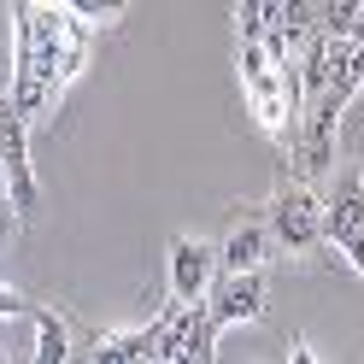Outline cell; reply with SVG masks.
Returning a JSON list of instances; mask_svg holds the SVG:
<instances>
[{
  "label": "cell",
  "instance_id": "8",
  "mask_svg": "<svg viewBox=\"0 0 364 364\" xmlns=\"http://www.w3.org/2000/svg\"><path fill=\"white\" fill-rule=\"evenodd\" d=\"M270 259V230H264V218H241L230 235H223L218 247V270L223 277H241V270H264Z\"/></svg>",
  "mask_w": 364,
  "mask_h": 364
},
{
  "label": "cell",
  "instance_id": "3",
  "mask_svg": "<svg viewBox=\"0 0 364 364\" xmlns=\"http://www.w3.org/2000/svg\"><path fill=\"white\" fill-rule=\"evenodd\" d=\"M264 230H270L277 247H288V253H311V247L323 241V200H317V188H300V182L277 188Z\"/></svg>",
  "mask_w": 364,
  "mask_h": 364
},
{
  "label": "cell",
  "instance_id": "9",
  "mask_svg": "<svg viewBox=\"0 0 364 364\" xmlns=\"http://www.w3.org/2000/svg\"><path fill=\"white\" fill-rule=\"evenodd\" d=\"M95 364H153V341H147V329H118V335H100Z\"/></svg>",
  "mask_w": 364,
  "mask_h": 364
},
{
  "label": "cell",
  "instance_id": "13",
  "mask_svg": "<svg viewBox=\"0 0 364 364\" xmlns=\"http://www.w3.org/2000/svg\"><path fill=\"white\" fill-rule=\"evenodd\" d=\"M0 206H6V165H0ZM12 212V206H6Z\"/></svg>",
  "mask_w": 364,
  "mask_h": 364
},
{
  "label": "cell",
  "instance_id": "1",
  "mask_svg": "<svg viewBox=\"0 0 364 364\" xmlns=\"http://www.w3.org/2000/svg\"><path fill=\"white\" fill-rule=\"evenodd\" d=\"M88 65V36L71 18V6H12V88L6 106L24 124L48 118L65 82Z\"/></svg>",
  "mask_w": 364,
  "mask_h": 364
},
{
  "label": "cell",
  "instance_id": "6",
  "mask_svg": "<svg viewBox=\"0 0 364 364\" xmlns=\"http://www.w3.org/2000/svg\"><path fill=\"white\" fill-rule=\"evenodd\" d=\"M218 282V247L200 235L171 241V306H206V294Z\"/></svg>",
  "mask_w": 364,
  "mask_h": 364
},
{
  "label": "cell",
  "instance_id": "4",
  "mask_svg": "<svg viewBox=\"0 0 364 364\" xmlns=\"http://www.w3.org/2000/svg\"><path fill=\"white\" fill-rule=\"evenodd\" d=\"M323 241L335 253H347L353 270L364 277V176L358 171L335 176V194L323 200Z\"/></svg>",
  "mask_w": 364,
  "mask_h": 364
},
{
  "label": "cell",
  "instance_id": "5",
  "mask_svg": "<svg viewBox=\"0 0 364 364\" xmlns=\"http://www.w3.org/2000/svg\"><path fill=\"white\" fill-rule=\"evenodd\" d=\"M270 306V282H264V270H241V277H223L218 270V282L206 294V317H212V329H235V323H259Z\"/></svg>",
  "mask_w": 364,
  "mask_h": 364
},
{
  "label": "cell",
  "instance_id": "12",
  "mask_svg": "<svg viewBox=\"0 0 364 364\" xmlns=\"http://www.w3.org/2000/svg\"><path fill=\"white\" fill-rule=\"evenodd\" d=\"M288 364H317V353L306 347V341H294V358H288Z\"/></svg>",
  "mask_w": 364,
  "mask_h": 364
},
{
  "label": "cell",
  "instance_id": "10",
  "mask_svg": "<svg viewBox=\"0 0 364 364\" xmlns=\"http://www.w3.org/2000/svg\"><path fill=\"white\" fill-rule=\"evenodd\" d=\"M36 364H71V329L59 311H36Z\"/></svg>",
  "mask_w": 364,
  "mask_h": 364
},
{
  "label": "cell",
  "instance_id": "2",
  "mask_svg": "<svg viewBox=\"0 0 364 364\" xmlns=\"http://www.w3.org/2000/svg\"><path fill=\"white\" fill-rule=\"evenodd\" d=\"M153 364H218V329L206 306H165L147 323Z\"/></svg>",
  "mask_w": 364,
  "mask_h": 364
},
{
  "label": "cell",
  "instance_id": "11",
  "mask_svg": "<svg viewBox=\"0 0 364 364\" xmlns=\"http://www.w3.org/2000/svg\"><path fill=\"white\" fill-rule=\"evenodd\" d=\"M24 311H30L24 294H18V288H0V317H24Z\"/></svg>",
  "mask_w": 364,
  "mask_h": 364
},
{
  "label": "cell",
  "instance_id": "7",
  "mask_svg": "<svg viewBox=\"0 0 364 364\" xmlns=\"http://www.w3.org/2000/svg\"><path fill=\"white\" fill-rule=\"evenodd\" d=\"M0 165H6V206L30 212L36 206V171H30V124L0 100Z\"/></svg>",
  "mask_w": 364,
  "mask_h": 364
}]
</instances>
